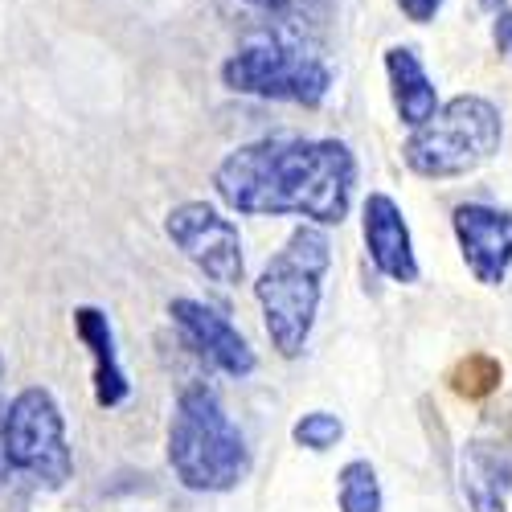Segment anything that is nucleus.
I'll use <instances>...</instances> for the list:
<instances>
[{
  "label": "nucleus",
  "instance_id": "nucleus-18",
  "mask_svg": "<svg viewBox=\"0 0 512 512\" xmlns=\"http://www.w3.org/2000/svg\"><path fill=\"white\" fill-rule=\"evenodd\" d=\"M394 5L406 13V21H414V25H426V21H435V17H439L443 0H394Z\"/></svg>",
  "mask_w": 512,
  "mask_h": 512
},
{
  "label": "nucleus",
  "instance_id": "nucleus-5",
  "mask_svg": "<svg viewBox=\"0 0 512 512\" xmlns=\"http://www.w3.org/2000/svg\"><path fill=\"white\" fill-rule=\"evenodd\" d=\"M222 82L234 95L320 107L332 91V66L316 50V41L254 33L238 54L226 58Z\"/></svg>",
  "mask_w": 512,
  "mask_h": 512
},
{
  "label": "nucleus",
  "instance_id": "nucleus-12",
  "mask_svg": "<svg viewBox=\"0 0 512 512\" xmlns=\"http://www.w3.org/2000/svg\"><path fill=\"white\" fill-rule=\"evenodd\" d=\"M250 33L316 41L332 17V0H234Z\"/></svg>",
  "mask_w": 512,
  "mask_h": 512
},
{
  "label": "nucleus",
  "instance_id": "nucleus-2",
  "mask_svg": "<svg viewBox=\"0 0 512 512\" xmlns=\"http://www.w3.org/2000/svg\"><path fill=\"white\" fill-rule=\"evenodd\" d=\"M168 463L193 492H230L250 476V447L218 390L201 381L181 390L177 414L168 422Z\"/></svg>",
  "mask_w": 512,
  "mask_h": 512
},
{
  "label": "nucleus",
  "instance_id": "nucleus-17",
  "mask_svg": "<svg viewBox=\"0 0 512 512\" xmlns=\"http://www.w3.org/2000/svg\"><path fill=\"white\" fill-rule=\"evenodd\" d=\"M455 377H472V381H463V386H455L459 394H472V398H480V394H488L496 381H500V369H496V361H488V357H472L467 361Z\"/></svg>",
  "mask_w": 512,
  "mask_h": 512
},
{
  "label": "nucleus",
  "instance_id": "nucleus-21",
  "mask_svg": "<svg viewBox=\"0 0 512 512\" xmlns=\"http://www.w3.org/2000/svg\"><path fill=\"white\" fill-rule=\"evenodd\" d=\"M504 5H508V0H480V9H484V13H492V17H496V13H504Z\"/></svg>",
  "mask_w": 512,
  "mask_h": 512
},
{
  "label": "nucleus",
  "instance_id": "nucleus-19",
  "mask_svg": "<svg viewBox=\"0 0 512 512\" xmlns=\"http://www.w3.org/2000/svg\"><path fill=\"white\" fill-rule=\"evenodd\" d=\"M492 41H496V50H500L504 58H512V9L496 13V21H492Z\"/></svg>",
  "mask_w": 512,
  "mask_h": 512
},
{
  "label": "nucleus",
  "instance_id": "nucleus-13",
  "mask_svg": "<svg viewBox=\"0 0 512 512\" xmlns=\"http://www.w3.org/2000/svg\"><path fill=\"white\" fill-rule=\"evenodd\" d=\"M386 78H390V99H394V111L406 127H422L431 119L443 103H439V91L431 74H426L422 58L410 50V46H390L386 50Z\"/></svg>",
  "mask_w": 512,
  "mask_h": 512
},
{
  "label": "nucleus",
  "instance_id": "nucleus-20",
  "mask_svg": "<svg viewBox=\"0 0 512 512\" xmlns=\"http://www.w3.org/2000/svg\"><path fill=\"white\" fill-rule=\"evenodd\" d=\"M0 377H5V361H0ZM9 476H13V463L5 455V406H0V488L9 484Z\"/></svg>",
  "mask_w": 512,
  "mask_h": 512
},
{
  "label": "nucleus",
  "instance_id": "nucleus-15",
  "mask_svg": "<svg viewBox=\"0 0 512 512\" xmlns=\"http://www.w3.org/2000/svg\"><path fill=\"white\" fill-rule=\"evenodd\" d=\"M336 500H340V512H381V484H377L373 463L353 459L340 467Z\"/></svg>",
  "mask_w": 512,
  "mask_h": 512
},
{
  "label": "nucleus",
  "instance_id": "nucleus-10",
  "mask_svg": "<svg viewBox=\"0 0 512 512\" xmlns=\"http://www.w3.org/2000/svg\"><path fill=\"white\" fill-rule=\"evenodd\" d=\"M361 222H365V250H369L373 267L394 283H414L418 259H414V242H410L398 201L386 193H369V201L361 209Z\"/></svg>",
  "mask_w": 512,
  "mask_h": 512
},
{
  "label": "nucleus",
  "instance_id": "nucleus-7",
  "mask_svg": "<svg viewBox=\"0 0 512 512\" xmlns=\"http://www.w3.org/2000/svg\"><path fill=\"white\" fill-rule=\"evenodd\" d=\"M164 230L185 259L197 271H205L213 283H226V287L242 283V275H246L242 234L222 209H213L205 201H185L168 213Z\"/></svg>",
  "mask_w": 512,
  "mask_h": 512
},
{
  "label": "nucleus",
  "instance_id": "nucleus-8",
  "mask_svg": "<svg viewBox=\"0 0 512 512\" xmlns=\"http://www.w3.org/2000/svg\"><path fill=\"white\" fill-rule=\"evenodd\" d=\"M455 238L472 275L488 287L504 283L512 267V213L492 205H459L455 209Z\"/></svg>",
  "mask_w": 512,
  "mask_h": 512
},
{
  "label": "nucleus",
  "instance_id": "nucleus-1",
  "mask_svg": "<svg viewBox=\"0 0 512 512\" xmlns=\"http://www.w3.org/2000/svg\"><path fill=\"white\" fill-rule=\"evenodd\" d=\"M213 189L234 213L250 218L295 213L340 226L353 209L357 156L340 140H259L218 164Z\"/></svg>",
  "mask_w": 512,
  "mask_h": 512
},
{
  "label": "nucleus",
  "instance_id": "nucleus-9",
  "mask_svg": "<svg viewBox=\"0 0 512 512\" xmlns=\"http://www.w3.org/2000/svg\"><path fill=\"white\" fill-rule=\"evenodd\" d=\"M168 316H173V324L185 332L189 345L197 353H205L222 373H230V377L254 373V349L218 308H209L201 300H173L168 304Z\"/></svg>",
  "mask_w": 512,
  "mask_h": 512
},
{
  "label": "nucleus",
  "instance_id": "nucleus-3",
  "mask_svg": "<svg viewBox=\"0 0 512 512\" xmlns=\"http://www.w3.org/2000/svg\"><path fill=\"white\" fill-rule=\"evenodd\" d=\"M332 267V242L320 226H295L287 246L263 267L254 295L263 304L267 316V332L271 345L283 357H300L312 324H316V308H320V287L324 275Z\"/></svg>",
  "mask_w": 512,
  "mask_h": 512
},
{
  "label": "nucleus",
  "instance_id": "nucleus-6",
  "mask_svg": "<svg viewBox=\"0 0 512 512\" xmlns=\"http://www.w3.org/2000/svg\"><path fill=\"white\" fill-rule=\"evenodd\" d=\"M5 455L13 472L33 476L41 488H62L74 472L66 422L50 390L29 386L5 406Z\"/></svg>",
  "mask_w": 512,
  "mask_h": 512
},
{
  "label": "nucleus",
  "instance_id": "nucleus-16",
  "mask_svg": "<svg viewBox=\"0 0 512 512\" xmlns=\"http://www.w3.org/2000/svg\"><path fill=\"white\" fill-rule=\"evenodd\" d=\"M291 435L308 451H328V447L340 443V435H345V422H340L336 414H328V410H312V414H304L300 422H295Z\"/></svg>",
  "mask_w": 512,
  "mask_h": 512
},
{
  "label": "nucleus",
  "instance_id": "nucleus-11",
  "mask_svg": "<svg viewBox=\"0 0 512 512\" xmlns=\"http://www.w3.org/2000/svg\"><path fill=\"white\" fill-rule=\"evenodd\" d=\"M459 488L472 512H504L512 488V451L492 439H472L459 451Z\"/></svg>",
  "mask_w": 512,
  "mask_h": 512
},
{
  "label": "nucleus",
  "instance_id": "nucleus-4",
  "mask_svg": "<svg viewBox=\"0 0 512 512\" xmlns=\"http://www.w3.org/2000/svg\"><path fill=\"white\" fill-rule=\"evenodd\" d=\"M504 140V119L496 103L484 95H455L447 99L422 127H414L402 144V160L410 173L451 181L480 168Z\"/></svg>",
  "mask_w": 512,
  "mask_h": 512
},
{
  "label": "nucleus",
  "instance_id": "nucleus-14",
  "mask_svg": "<svg viewBox=\"0 0 512 512\" xmlns=\"http://www.w3.org/2000/svg\"><path fill=\"white\" fill-rule=\"evenodd\" d=\"M74 332L95 357V398H99V406H107V410L119 406L127 398V373H123L119 353H115L111 320L99 308H78L74 312Z\"/></svg>",
  "mask_w": 512,
  "mask_h": 512
}]
</instances>
